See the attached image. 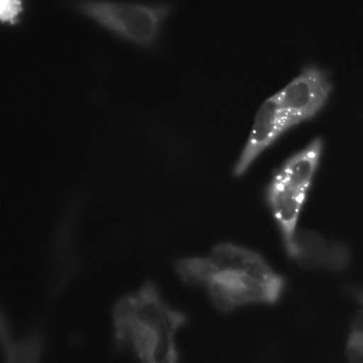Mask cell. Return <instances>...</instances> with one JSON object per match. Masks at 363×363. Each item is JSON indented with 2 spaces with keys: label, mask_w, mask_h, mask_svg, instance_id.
I'll return each mask as SVG.
<instances>
[{
  "label": "cell",
  "mask_w": 363,
  "mask_h": 363,
  "mask_svg": "<svg viewBox=\"0 0 363 363\" xmlns=\"http://www.w3.org/2000/svg\"><path fill=\"white\" fill-rule=\"evenodd\" d=\"M186 283L201 286L223 311L252 304H270L280 297L284 279L257 253L231 243L216 245L206 255L175 264Z\"/></svg>",
  "instance_id": "1"
},
{
  "label": "cell",
  "mask_w": 363,
  "mask_h": 363,
  "mask_svg": "<svg viewBox=\"0 0 363 363\" xmlns=\"http://www.w3.org/2000/svg\"><path fill=\"white\" fill-rule=\"evenodd\" d=\"M185 321L184 314L147 284L114 304L113 346L129 352L140 363H177L178 335Z\"/></svg>",
  "instance_id": "2"
},
{
  "label": "cell",
  "mask_w": 363,
  "mask_h": 363,
  "mask_svg": "<svg viewBox=\"0 0 363 363\" xmlns=\"http://www.w3.org/2000/svg\"><path fill=\"white\" fill-rule=\"evenodd\" d=\"M323 148L320 138L290 157L276 172L267 189V199L281 230L289 255L301 257L303 235L297 224Z\"/></svg>",
  "instance_id": "3"
},
{
  "label": "cell",
  "mask_w": 363,
  "mask_h": 363,
  "mask_svg": "<svg viewBox=\"0 0 363 363\" xmlns=\"http://www.w3.org/2000/svg\"><path fill=\"white\" fill-rule=\"evenodd\" d=\"M68 4L113 33L145 47L155 43L172 9L163 3L73 0Z\"/></svg>",
  "instance_id": "4"
},
{
  "label": "cell",
  "mask_w": 363,
  "mask_h": 363,
  "mask_svg": "<svg viewBox=\"0 0 363 363\" xmlns=\"http://www.w3.org/2000/svg\"><path fill=\"white\" fill-rule=\"evenodd\" d=\"M332 91L328 72L314 65L300 73L275 93L289 128L314 116L327 102Z\"/></svg>",
  "instance_id": "5"
},
{
  "label": "cell",
  "mask_w": 363,
  "mask_h": 363,
  "mask_svg": "<svg viewBox=\"0 0 363 363\" xmlns=\"http://www.w3.org/2000/svg\"><path fill=\"white\" fill-rule=\"evenodd\" d=\"M288 129L274 94L259 107L245 145L235 164L234 174H244L255 159Z\"/></svg>",
  "instance_id": "6"
},
{
  "label": "cell",
  "mask_w": 363,
  "mask_h": 363,
  "mask_svg": "<svg viewBox=\"0 0 363 363\" xmlns=\"http://www.w3.org/2000/svg\"><path fill=\"white\" fill-rule=\"evenodd\" d=\"M5 315L1 313L0 341L3 363H42L45 335L40 328H33L16 337Z\"/></svg>",
  "instance_id": "7"
},
{
  "label": "cell",
  "mask_w": 363,
  "mask_h": 363,
  "mask_svg": "<svg viewBox=\"0 0 363 363\" xmlns=\"http://www.w3.org/2000/svg\"><path fill=\"white\" fill-rule=\"evenodd\" d=\"M348 363H363V333L352 330L346 345Z\"/></svg>",
  "instance_id": "8"
},
{
  "label": "cell",
  "mask_w": 363,
  "mask_h": 363,
  "mask_svg": "<svg viewBox=\"0 0 363 363\" xmlns=\"http://www.w3.org/2000/svg\"><path fill=\"white\" fill-rule=\"evenodd\" d=\"M23 11L22 2L16 0L2 1L0 6L1 18L9 23L18 21Z\"/></svg>",
  "instance_id": "9"
},
{
  "label": "cell",
  "mask_w": 363,
  "mask_h": 363,
  "mask_svg": "<svg viewBox=\"0 0 363 363\" xmlns=\"http://www.w3.org/2000/svg\"><path fill=\"white\" fill-rule=\"evenodd\" d=\"M352 328L353 331L363 333V308L354 318Z\"/></svg>",
  "instance_id": "10"
},
{
  "label": "cell",
  "mask_w": 363,
  "mask_h": 363,
  "mask_svg": "<svg viewBox=\"0 0 363 363\" xmlns=\"http://www.w3.org/2000/svg\"><path fill=\"white\" fill-rule=\"evenodd\" d=\"M349 292L363 308V288H351Z\"/></svg>",
  "instance_id": "11"
}]
</instances>
